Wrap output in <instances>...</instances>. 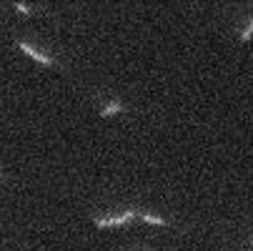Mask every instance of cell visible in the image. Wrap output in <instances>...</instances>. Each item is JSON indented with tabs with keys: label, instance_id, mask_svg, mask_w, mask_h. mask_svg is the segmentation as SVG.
Instances as JSON below:
<instances>
[{
	"label": "cell",
	"instance_id": "6da1fadb",
	"mask_svg": "<svg viewBox=\"0 0 253 251\" xmlns=\"http://www.w3.org/2000/svg\"><path fill=\"white\" fill-rule=\"evenodd\" d=\"M138 216V211H123L121 216H108V219H95V226L98 229H105V226H123V224H128V221H133Z\"/></svg>",
	"mask_w": 253,
	"mask_h": 251
},
{
	"label": "cell",
	"instance_id": "7a4b0ae2",
	"mask_svg": "<svg viewBox=\"0 0 253 251\" xmlns=\"http://www.w3.org/2000/svg\"><path fill=\"white\" fill-rule=\"evenodd\" d=\"M18 48L25 53V55H30L33 60H38L41 65H55V60L50 58V55H45V53H41L38 48H33V46H28L25 41H18Z\"/></svg>",
	"mask_w": 253,
	"mask_h": 251
},
{
	"label": "cell",
	"instance_id": "3957f363",
	"mask_svg": "<svg viewBox=\"0 0 253 251\" xmlns=\"http://www.w3.org/2000/svg\"><path fill=\"white\" fill-rule=\"evenodd\" d=\"M123 111H126V105H123L121 100H111V103H105L103 108H100V116L108 118V116H118V113H123Z\"/></svg>",
	"mask_w": 253,
	"mask_h": 251
},
{
	"label": "cell",
	"instance_id": "277c9868",
	"mask_svg": "<svg viewBox=\"0 0 253 251\" xmlns=\"http://www.w3.org/2000/svg\"><path fill=\"white\" fill-rule=\"evenodd\" d=\"M138 216L146 221V224H156V226H168V224H170L168 219H161V216H156V213H148V211H138Z\"/></svg>",
	"mask_w": 253,
	"mask_h": 251
},
{
	"label": "cell",
	"instance_id": "5b68a950",
	"mask_svg": "<svg viewBox=\"0 0 253 251\" xmlns=\"http://www.w3.org/2000/svg\"><path fill=\"white\" fill-rule=\"evenodd\" d=\"M251 35H253V18H251V23L243 28V33H241V43H246V41H251Z\"/></svg>",
	"mask_w": 253,
	"mask_h": 251
},
{
	"label": "cell",
	"instance_id": "8992f818",
	"mask_svg": "<svg viewBox=\"0 0 253 251\" xmlns=\"http://www.w3.org/2000/svg\"><path fill=\"white\" fill-rule=\"evenodd\" d=\"M15 8H18L23 15H30V10H28V5H25V3H15Z\"/></svg>",
	"mask_w": 253,
	"mask_h": 251
}]
</instances>
